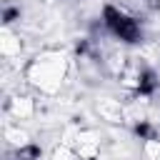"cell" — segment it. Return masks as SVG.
Masks as SVG:
<instances>
[{
    "label": "cell",
    "mask_w": 160,
    "mask_h": 160,
    "mask_svg": "<svg viewBox=\"0 0 160 160\" xmlns=\"http://www.w3.org/2000/svg\"><path fill=\"white\" fill-rule=\"evenodd\" d=\"M20 50H22L20 38L12 35V32L5 28L2 35H0V52H2V58H15V55H20Z\"/></svg>",
    "instance_id": "cell-6"
},
{
    "label": "cell",
    "mask_w": 160,
    "mask_h": 160,
    "mask_svg": "<svg viewBox=\"0 0 160 160\" xmlns=\"http://www.w3.org/2000/svg\"><path fill=\"white\" fill-rule=\"evenodd\" d=\"M145 155L148 158H160V140H155V138H150V140H145Z\"/></svg>",
    "instance_id": "cell-10"
},
{
    "label": "cell",
    "mask_w": 160,
    "mask_h": 160,
    "mask_svg": "<svg viewBox=\"0 0 160 160\" xmlns=\"http://www.w3.org/2000/svg\"><path fill=\"white\" fill-rule=\"evenodd\" d=\"M5 110L12 115V120H30L35 115V100L28 95H15L12 100H8Z\"/></svg>",
    "instance_id": "cell-5"
},
{
    "label": "cell",
    "mask_w": 160,
    "mask_h": 160,
    "mask_svg": "<svg viewBox=\"0 0 160 160\" xmlns=\"http://www.w3.org/2000/svg\"><path fill=\"white\" fill-rule=\"evenodd\" d=\"M95 112L100 115V120L112 122V125H118V122H122V120H125L122 102H120V100H115V98H110V95H105V98H100V100L95 102Z\"/></svg>",
    "instance_id": "cell-3"
},
{
    "label": "cell",
    "mask_w": 160,
    "mask_h": 160,
    "mask_svg": "<svg viewBox=\"0 0 160 160\" xmlns=\"http://www.w3.org/2000/svg\"><path fill=\"white\" fill-rule=\"evenodd\" d=\"M68 72V60L60 50H45L38 58H32L25 68V80L42 95H55L62 88Z\"/></svg>",
    "instance_id": "cell-1"
},
{
    "label": "cell",
    "mask_w": 160,
    "mask_h": 160,
    "mask_svg": "<svg viewBox=\"0 0 160 160\" xmlns=\"http://www.w3.org/2000/svg\"><path fill=\"white\" fill-rule=\"evenodd\" d=\"M38 158H40V150L35 145H25L18 150V160H38Z\"/></svg>",
    "instance_id": "cell-9"
},
{
    "label": "cell",
    "mask_w": 160,
    "mask_h": 160,
    "mask_svg": "<svg viewBox=\"0 0 160 160\" xmlns=\"http://www.w3.org/2000/svg\"><path fill=\"white\" fill-rule=\"evenodd\" d=\"M5 140H8L10 145H15L18 150H20V148H25V145H30L28 132H22L20 128H8V130H5Z\"/></svg>",
    "instance_id": "cell-7"
},
{
    "label": "cell",
    "mask_w": 160,
    "mask_h": 160,
    "mask_svg": "<svg viewBox=\"0 0 160 160\" xmlns=\"http://www.w3.org/2000/svg\"><path fill=\"white\" fill-rule=\"evenodd\" d=\"M50 160H80V155H78V150H75V148H70V145L60 142V145H55V150H52Z\"/></svg>",
    "instance_id": "cell-8"
},
{
    "label": "cell",
    "mask_w": 160,
    "mask_h": 160,
    "mask_svg": "<svg viewBox=\"0 0 160 160\" xmlns=\"http://www.w3.org/2000/svg\"><path fill=\"white\" fill-rule=\"evenodd\" d=\"M102 15H105V25L110 28L112 35H118V38L125 40V42H135V40H138L140 28H138V22H135L132 18H128L125 12H120V10L112 8V5H105Z\"/></svg>",
    "instance_id": "cell-2"
},
{
    "label": "cell",
    "mask_w": 160,
    "mask_h": 160,
    "mask_svg": "<svg viewBox=\"0 0 160 160\" xmlns=\"http://www.w3.org/2000/svg\"><path fill=\"white\" fill-rule=\"evenodd\" d=\"M75 150L80 155V160H95L100 152V138L95 130H80L75 138Z\"/></svg>",
    "instance_id": "cell-4"
}]
</instances>
